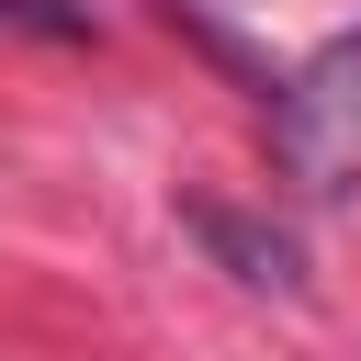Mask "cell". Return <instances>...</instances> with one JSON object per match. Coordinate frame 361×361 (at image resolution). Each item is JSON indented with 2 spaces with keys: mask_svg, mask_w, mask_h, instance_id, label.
<instances>
[{
  "mask_svg": "<svg viewBox=\"0 0 361 361\" xmlns=\"http://www.w3.org/2000/svg\"><path fill=\"white\" fill-rule=\"evenodd\" d=\"M271 169L305 203H350L361 192V23H338L271 90Z\"/></svg>",
  "mask_w": 361,
  "mask_h": 361,
  "instance_id": "cell-1",
  "label": "cell"
},
{
  "mask_svg": "<svg viewBox=\"0 0 361 361\" xmlns=\"http://www.w3.org/2000/svg\"><path fill=\"white\" fill-rule=\"evenodd\" d=\"M180 226L203 237V259L248 293H305V248L282 214H248V203H214V192H180Z\"/></svg>",
  "mask_w": 361,
  "mask_h": 361,
  "instance_id": "cell-2",
  "label": "cell"
},
{
  "mask_svg": "<svg viewBox=\"0 0 361 361\" xmlns=\"http://www.w3.org/2000/svg\"><path fill=\"white\" fill-rule=\"evenodd\" d=\"M0 34H45V45H90L79 0H0Z\"/></svg>",
  "mask_w": 361,
  "mask_h": 361,
  "instance_id": "cell-3",
  "label": "cell"
}]
</instances>
